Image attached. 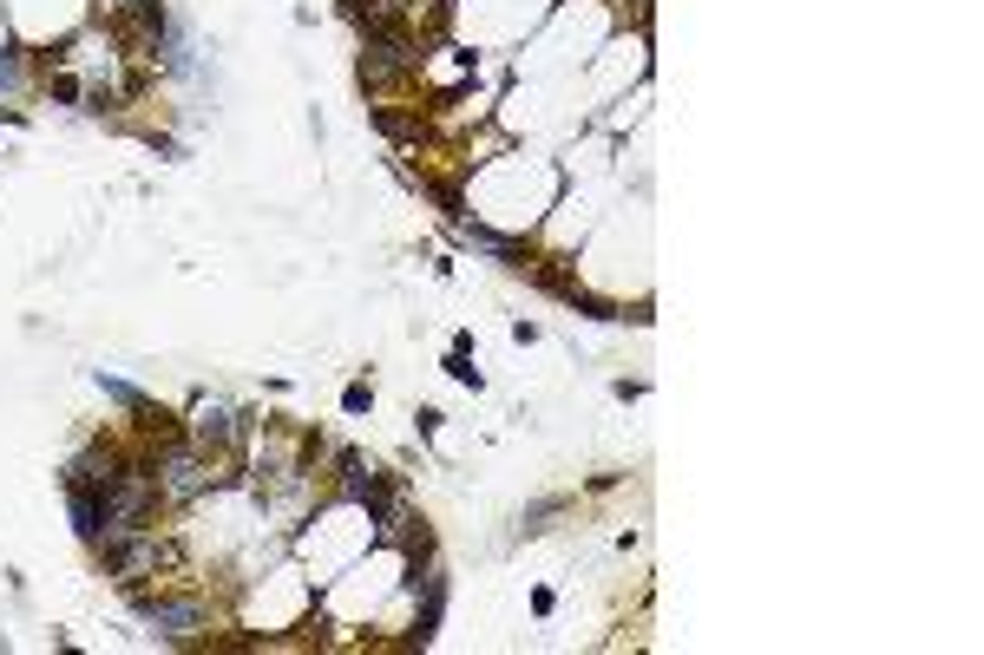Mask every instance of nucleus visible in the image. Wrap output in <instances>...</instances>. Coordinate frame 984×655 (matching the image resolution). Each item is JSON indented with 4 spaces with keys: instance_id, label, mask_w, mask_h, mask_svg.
Listing matches in <instances>:
<instances>
[{
    "instance_id": "nucleus-1",
    "label": "nucleus",
    "mask_w": 984,
    "mask_h": 655,
    "mask_svg": "<svg viewBox=\"0 0 984 655\" xmlns=\"http://www.w3.org/2000/svg\"><path fill=\"white\" fill-rule=\"evenodd\" d=\"M151 479H157V499H177V505H184V499H204L216 472H210L204 452L165 446V452H157V466H151Z\"/></svg>"
},
{
    "instance_id": "nucleus-2",
    "label": "nucleus",
    "mask_w": 984,
    "mask_h": 655,
    "mask_svg": "<svg viewBox=\"0 0 984 655\" xmlns=\"http://www.w3.org/2000/svg\"><path fill=\"white\" fill-rule=\"evenodd\" d=\"M138 603L157 623V636H171V642H191L204 629V603H191V597H138Z\"/></svg>"
},
{
    "instance_id": "nucleus-3",
    "label": "nucleus",
    "mask_w": 984,
    "mask_h": 655,
    "mask_svg": "<svg viewBox=\"0 0 984 655\" xmlns=\"http://www.w3.org/2000/svg\"><path fill=\"white\" fill-rule=\"evenodd\" d=\"M236 432H243V426H236L230 407H197V440H204V446H230Z\"/></svg>"
},
{
    "instance_id": "nucleus-4",
    "label": "nucleus",
    "mask_w": 984,
    "mask_h": 655,
    "mask_svg": "<svg viewBox=\"0 0 984 655\" xmlns=\"http://www.w3.org/2000/svg\"><path fill=\"white\" fill-rule=\"evenodd\" d=\"M342 472H348V479H342V491H348V499H381V472H374L368 459L342 452Z\"/></svg>"
},
{
    "instance_id": "nucleus-5",
    "label": "nucleus",
    "mask_w": 984,
    "mask_h": 655,
    "mask_svg": "<svg viewBox=\"0 0 984 655\" xmlns=\"http://www.w3.org/2000/svg\"><path fill=\"white\" fill-rule=\"evenodd\" d=\"M20 86V59H13V46H0V92H13Z\"/></svg>"
}]
</instances>
